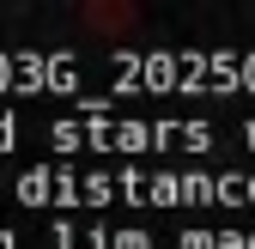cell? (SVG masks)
Returning <instances> with one entry per match:
<instances>
[]
</instances>
